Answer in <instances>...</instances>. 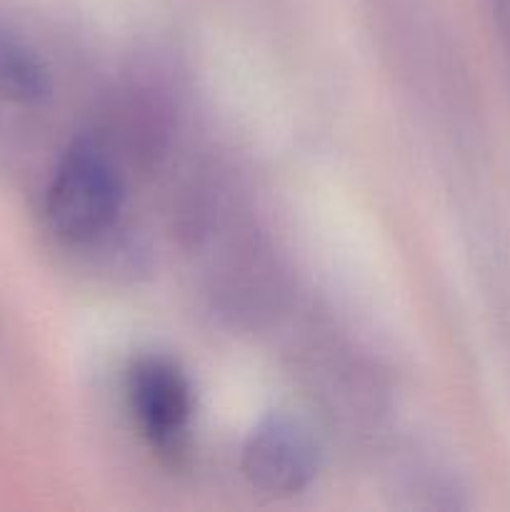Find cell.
<instances>
[{
	"label": "cell",
	"instance_id": "obj_1",
	"mask_svg": "<svg viewBox=\"0 0 510 512\" xmlns=\"http://www.w3.org/2000/svg\"><path fill=\"white\" fill-rule=\"evenodd\" d=\"M123 183L113 165L90 145L78 143L60 160L48 190V223L65 243H85L115 223Z\"/></svg>",
	"mask_w": 510,
	"mask_h": 512
},
{
	"label": "cell",
	"instance_id": "obj_2",
	"mask_svg": "<svg viewBox=\"0 0 510 512\" xmlns=\"http://www.w3.org/2000/svg\"><path fill=\"white\" fill-rule=\"evenodd\" d=\"M128 398L145 438L163 453H175L188 435L193 385L175 360L143 355L128 370Z\"/></svg>",
	"mask_w": 510,
	"mask_h": 512
},
{
	"label": "cell",
	"instance_id": "obj_3",
	"mask_svg": "<svg viewBox=\"0 0 510 512\" xmlns=\"http://www.w3.org/2000/svg\"><path fill=\"white\" fill-rule=\"evenodd\" d=\"M318 445L310 430L288 415H270L243 448V475L268 495H295L318 473Z\"/></svg>",
	"mask_w": 510,
	"mask_h": 512
},
{
	"label": "cell",
	"instance_id": "obj_4",
	"mask_svg": "<svg viewBox=\"0 0 510 512\" xmlns=\"http://www.w3.org/2000/svg\"><path fill=\"white\" fill-rule=\"evenodd\" d=\"M50 95V73L38 53L23 40L0 35V98L35 105Z\"/></svg>",
	"mask_w": 510,
	"mask_h": 512
}]
</instances>
